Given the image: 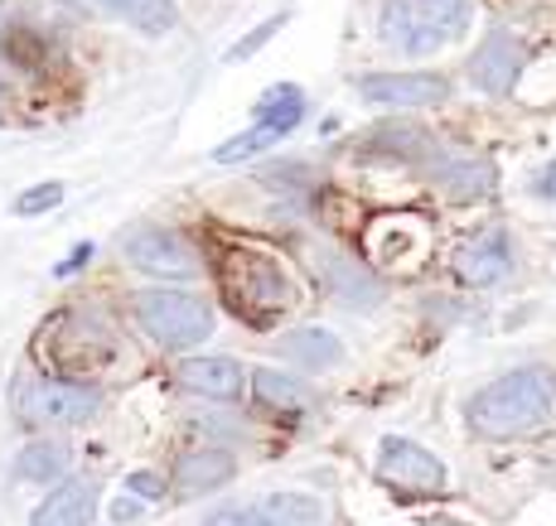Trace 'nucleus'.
I'll list each match as a JSON object with an SVG mask.
<instances>
[{"instance_id": "obj_1", "label": "nucleus", "mask_w": 556, "mask_h": 526, "mask_svg": "<svg viewBox=\"0 0 556 526\" xmlns=\"http://www.w3.org/2000/svg\"><path fill=\"white\" fill-rule=\"evenodd\" d=\"M213 271H218L228 309L238 319H248V324H276L301 299L286 266L271 252H256V246H223Z\"/></svg>"}, {"instance_id": "obj_2", "label": "nucleus", "mask_w": 556, "mask_h": 526, "mask_svg": "<svg viewBox=\"0 0 556 526\" xmlns=\"http://www.w3.org/2000/svg\"><path fill=\"white\" fill-rule=\"evenodd\" d=\"M556 411V377L542 368H518L508 377L489 382L469 401V425L489 439H513L547 425Z\"/></svg>"}, {"instance_id": "obj_3", "label": "nucleus", "mask_w": 556, "mask_h": 526, "mask_svg": "<svg viewBox=\"0 0 556 526\" xmlns=\"http://www.w3.org/2000/svg\"><path fill=\"white\" fill-rule=\"evenodd\" d=\"M469 0H388L382 5V39L402 53H435L465 35Z\"/></svg>"}, {"instance_id": "obj_4", "label": "nucleus", "mask_w": 556, "mask_h": 526, "mask_svg": "<svg viewBox=\"0 0 556 526\" xmlns=\"http://www.w3.org/2000/svg\"><path fill=\"white\" fill-rule=\"evenodd\" d=\"M136 319L160 348H194L213 334V309L185 290H146L136 299Z\"/></svg>"}, {"instance_id": "obj_5", "label": "nucleus", "mask_w": 556, "mask_h": 526, "mask_svg": "<svg viewBox=\"0 0 556 526\" xmlns=\"http://www.w3.org/2000/svg\"><path fill=\"white\" fill-rule=\"evenodd\" d=\"M426 252H431V228L421 218L392 213L368 228V261H378L382 271H416Z\"/></svg>"}, {"instance_id": "obj_6", "label": "nucleus", "mask_w": 556, "mask_h": 526, "mask_svg": "<svg viewBox=\"0 0 556 526\" xmlns=\"http://www.w3.org/2000/svg\"><path fill=\"white\" fill-rule=\"evenodd\" d=\"M126 261L146 275H165V281H185V275L199 271L194 246L165 228H136L126 238Z\"/></svg>"}, {"instance_id": "obj_7", "label": "nucleus", "mask_w": 556, "mask_h": 526, "mask_svg": "<svg viewBox=\"0 0 556 526\" xmlns=\"http://www.w3.org/2000/svg\"><path fill=\"white\" fill-rule=\"evenodd\" d=\"M378 478L392 483V488H406V492H441L445 488V464L431 454V449L392 435V439H382Z\"/></svg>"}, {"instance_id": "obj_8", "label": "nucleus", "mask_w": 556, "mask_h": 526, "mask_svg": "<svg viewBox=\"0 0 556 526\" xmlns=\"http://www.w3.org/2000/svg\"><path fill=\"white\" fill-rule=\"evenodd\" d=\"M98 406H102V396L92 386L59 382V377H45L25 392V411L45 425H83L98 415Z\"/></svg>"}, {"instance_id": "obj_9", "label": "nucleus", "mask_w": 556, "mask_h": 526, "mask_svg": "<svg viewBox=\"0 0 556 526\" xmlns=\"http://www.w3.org/2000/svg\"><path fill=\"white\" fill-rule=\"evenodd\" d=\"M358 92L378 106H435L451 97V82L441 73H368L358 78Z\"/></svg>"}, {"instance_id": "obj_10", "label": "nucleus", "mask_w": 556, "mask_h": 526, "mask_svg": "<svg viewBox=\"0 0 556 526\" xmlns=\"http://www.w3.org/2000/svg\"><path fill=\"white\" fill-rule=\"evenodd\" d=\"M469 82L489 97H504L522 82V44L508 29H494V35L475 49V59H469Z\"/></svg>"}, {"instance_id": "obj_11", "label": "nucleus", "mask_w": 556, "mask_h": 526, "mask_svg": "<svg viewBox=\"0 0 556 526\" xmlns=\"http://www.w3.org/2000/svg\"><path fill=\"white\" fill-rule=\"evenodd\" d=\"M455 271H459V281L475 285V290H489L494 281H504V275L513 271V242H508V232H498V228L494 232H479V238L455 256Z\"/></svg>"}, {"instance_id": "obj_12", "label": "nucleus", "mask_w": 556, "mask_h": 526, "mask_svg": "<svg viewBox=\"0 0 556 526\" xmlns=\"http://www.w3.org/2000/svg\"><path fill=\"white\" fill-rule=\"evenodd\" d=\"M179 386L208 396V401H232L242 392V368L232 358H189L179 362Z\"/></svg>"}, {"instance_id": "obj_13", "label": "nucleus", "mask_w": 556, "mask_h": 526, "mask_svg": "<svg viewBox=\"0 0 556 526\" xmlns=\"http://www.w3.org/2000/svg\"><path fill=\"white\" fill-rule=\"evenodd\" d=\"M232 474H238V464H232L228 449H189V454L175 464V483H179L185 498L208 492V488H223Z\"/></svg>"}, {"instance_id": "obj_14", "label": "nucleus", "mask_w": 556, "mask_h": 526, "mask_svg": "<svg viewBox=\"0 0 556 526\" xmlns=\"http://www.w3.org/2000/svg\"><path fill=\"white\" fill-rule=\"evenodd\" d=\"M92 508H98L92 483H63V488H53L49 498L35 508V522L29 526H88Z\"/></svg>"}, {"instance_id": "obj_15", "label": "nucleus", "mask_w": 556, "mask_h": 526, "mask_svg": "<svg viewBox=\"0 0 556 526\" xmlns=\"http://www.w3.org/2000/svg\"><path fill=\"white\" fill-rule=\"evenodd\" d=\"M276 348H281V358H291L295 368H309V372L334 368V362L344 358V348H339V338L329 334V329H295V334H286Z\"/></svg>"}, {"instance_id": "obj_16", "label": "nucleus", "mask_w": 556, "mask_h": 526, "mask_svg": "<svg viewBox=\"0 0 556 526\" xmlns=\"http://www.w3.org/2000/svg\"><path fill=\"white\" fill-rule=\"evenodd\" d=\"M252 392H256V401L262 406H271V411H309L315 406V392H309L305 382H295L291 372H276V368H262L252 377Z\"/></svg>"}, {"instance_id": "obj_17", "label": "nucleus", "mask_w": 556, "mask_h": 526, "mask_svg": "<svg viewBox=\"0 0 556 526\" xmlns=\"http://www.w3.org/2000/svg\"><path fill=\"white\" fill-rule=\"evenodd\" d=\"M435 189H441L445 198H455V203L484 198V193L494 189V165H484V159H459V165H445V169H435Z\"/></svg>"}, {"instance_id": "obj_18", "label": "nucleus", "mask_w": 556, "mask_h": 526, "mask_svg": "<svg viewBox=\"0 0 556 526\" xmlns=\"http://www.w3.org/2000/svg\"><path fill=\"white\" fill-rule=\"evenodd\" d=\"M106 10H112L116 20H126V25H136L141 35H169V29L179 25V10L175 0H102Z\"/></svg>"}, {"instance_id": "obj_19", "label": "nucleus", "mask_w": 556, "mask_h": 526, "mask_svg": "<svg viewBox=\"0 0 556 526\" xmlns=\"http://www.w3.org/2000/svg\"><path fill=\"white\" fill-rule=\"evenodd\" d=\"M301 116H305V92L301 88H291V82H281V88H271L256 102V121L262 126H271V131H295L301 126Z\"/></svg>"}, {"instance_id": "obj_20", "label": "nucleus", "mask_w": 556, "mask_h": 526, "mask_svg": "<svg viewBox=\"0 0 556 526\" xmlns=\"http://www.w3.org/2000/svg\"><path fill=\"white\" fill-rule=\"evenodd\" d=\"M15 474L25 483H59L68 474V449L63 445H25L15 459Z\"/></svg>"}, {"instance_id": "obj_21", "label": "nucleus", "mask_w": 556, "mask_h": 526, "mask_svg": "<svg viewBox=\"0 0 556 526\" xmlns=\"http://www.w3.org/2000/svg\"><path fill=\"white\" fill-rule=\"evenodd\" d=\"M319 266H325V275H329V285H334L339 299H349V305H372V299H378V285H372L358 266H349L344 256H334V261L319 256Z\"/></svg>"}, {"instance_id": "obj_22", "label": "nucleus", "mask_w": 556, "mask_h": 526, "mask_svg": "<svg viewBox=\"0 0 556 526\" xmlns=\"http://www.w3.org/2000/svg\"><path fill=\"white\" fill-rule=\"evenodd\" d=\"M281 141V131H271V126H248V131L242 136H232V141H223L218 150H213V159H218V165H238V159H252V155H262L266 145H276Z\"/></svg>"}, {"instance_id": "obj_23", "label": "nucleus", "mask_w": 556, "mask_h": 526, "mask_svg": "<svg viewBox=\"0 0 556 526\" xmlns=\"http://www.w3.org/2000/svg\"><path fill=\"white\" fill-rule=\"evenodd\" d=\"M281 25H286V15H271V20H266V25H262V29H252V35H242V39H238V44H232V49H228V63H248V59H252V53H256V49H262V44H266V39H271V35H281Z\"/></svg>"}, {"instance_id": "obj_24", "label": "nucleus", "mask_w": 556, "mask_h": 526, "mask_svg": "<svg viewBox=\"0 0 556 526\" xmlns=\"http://www.w3.org/2000/svg\"><path fill=\"white\" fill-rule=\"evenodd\" d=\"M59 198H63V184H35V189H25L15 198V213H20V218H35V213L53 208Z\"/></svg>"}, {"instance_id": "obj_25", "label": "nucleus", "mask_w": 556, "mask_h": 526, "mask_svg": "<svg viewBox=\"0 0 556 526\" xmlns=\"http://www.w3.org/2000/svg\"><path fill=\"white\" fill-rule=\"evenodd\" d=\"M203 526H276V522L256 508H228V512H213Z\"/></svg>"}, {"instance_id": "obj_26", "label": "nucleus", "mask_w": 556, "mask_h": 526, "mask_svg": "<svg viewBox=\"0 0 556 526\" xmlns=\"http://www.w3.org/2000/svg\"><path fill=\"white\" fill-rule=\"evenodd\" d=\"M126 488H131L136 498H165V478L151 474V469H136V474L126 478Z\"/></svg>"}, {"instance_id": "obj_27", "label": "nucleus", "mask_w": 556, "mask_h": 526, "mask_svg": "<svg viewBox=\"0 0 556 526\" xmlns=\"http://www.w3.org/2000/svg\"><path fill=\"white\" fill-rule=\"evenodd\" d=\"M112 517H116V522H126V517H136V502H116V508H112Z\"/></svg>"}, {"instance_id": "obj_28", "label": "nucleus", "mask_w": 556, "mask_h": 526, "mask_svg": "<svg viewBox=\"0 0 556 526\" xmlns=\"http://www.w3.org/2000/svg\"><path fill=\"white\" fill-rule=\"evenodd\" d=\"M445 526H459V522H445Z\"/></svg>"}]
</instances>
